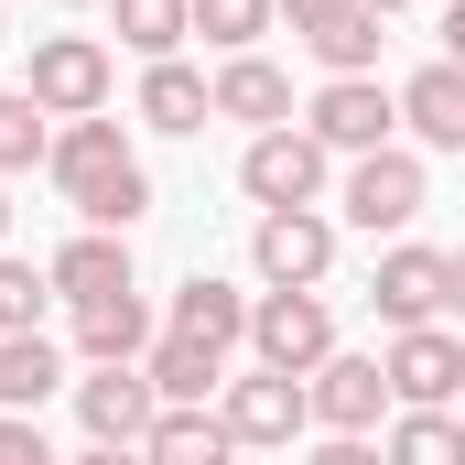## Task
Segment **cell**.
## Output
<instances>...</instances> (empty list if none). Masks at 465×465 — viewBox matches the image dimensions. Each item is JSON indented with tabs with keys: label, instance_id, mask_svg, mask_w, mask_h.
Returning a JSON list of instances; mask_svg holds the SVG:
<instances>
[{
	"label": "cell",
	"instance_id": "cell-1",
	"mask_svg": "<svg viewBox=\"0 0 465 465\" xmlns=\"http://www.w3.org/2000/svg\"><path fill=\"white\" fill-rule=\"evenodd\" d=\"M44 173H54V195H65L87 228H141V217H152V173H141V152H130V130H119L109 109L65 119L54 152H44Z\"/></svg>",
	"mask_w": 465,
	"mask_h": 465
},
{
	"label": "cell",
	"instance_id": "cell-2",
	"mask_svg": "<svg viewBox=\"0 0 465 465\" xmlns=\"http://www.w3.org/2000/svg\"><path fill=\"white\" fill-rule=\"evenodd\" d=\"M217 422H228V444H249V455H282V444L314 433V379L260 357L249 379H217Z\"/></svg>",
	"mask_w": 465,
	"mask_h": 465
},
{
	"label": "cell",
	"instance_id": "cell-3",
	"mask_svg": "<svg viewBox=\"0 0 465 465\" xmlns=\"http://www.w3.org/2000/svg\"><path fill=\"white\" fill-rule=\"evenodd\" d=\"M249 357L314 379V368L336 357V303H325V282H260V292H249Z\"/></svg>",
	"mask_w": 465,
	"mask_h": 465
},
{
	"label": "cell",
	"instance_id": "cell-4",
	"mask_svg": "<svg viewBox=\"0 0 465 465\" xmlns=\"http://www.w3.org/2000/svg\"><path fill=\"white\" fill-rule=\"evenodd\" d=\"M422 195H433V173H422V152H401V141H379V152H347V173H336V217L368 238H401L422 217Z\"/></svg>",
	"mask_w": 465,
	"mask_h": 465
},
{
	"label": "cell",
	"instance_id": "cell-5",
	"mask_svg": "<svg viewBox=\"0 0 465 465\" xmlns=\"http://www.w3.org/2000/svg\"><path fill=\"white\" fill-rule=\"evenodd\" d=\"M325 184H336V152H325L303 119L249 130V152H238V195H249V206H325Z\"/></svg>",
	"mask_w": 465,
	"mask_h": 465
},
{
	"label": "cell",
	"instance_id": "cell-6",
	"mask_svg": "<svg viewBox=\"0 0 465 465\" xmlns=\"http://www.w3.org/2000/svg\"><path fill=\"white\" fill-rule=\"evenodd\" d=\"M152 411H163V390H152L141 357H87V379H76V422H87L98 455H141Z\"/></svg>",
	"mask_w": 465,
	"mask_h": 465
},
{
	"label": "cell",
	"instance_id": "cell-7",
	"mask_svg": "<svg viewBox=\"0 0 465 465\" xmlns=\"http://www.w3.org/2000/svg\"><path fill=\"white\" fill-rule=\"evenodd\" d=\"M303 130L347 163V152H379L390 130H401V87H379V65L368 76H325L314 98H303Z\"/></svg>",
	"mask_w": 465,
	"mask_h": 465
},
{
	"label": "cell",
	"instance_id": "cell-8",
	"mask_svg": "<svg viewBox=\"0 0 465 465\" xmlns=\"http://www.w3.org/2000/svg\"><path fill=\"white\" fill-rule=\"evenodd\" d=\"M33 98L54 119H87V109H109V87H119V65H109V44L98 33H44L33 44V76H22Z\"/></svg>",
	"mask_w": 465,
	"mask_h": 465
},
{
	"label": "cell",
	"instance_id": "cell-9",
	"mask_svg": "<svg viewBox=\"0 0 465 465\" xmlns=\"http://www.w3.org/2000/svg\"><path fill=\"white\" fill-rule=\"evenodd\" d=\"M249 271H260V282H325V271H336V217H325V206H260Z\"/></svg>",
	"mask_w": 465,
	"mask_h": 465
},
{
	"label": "cell",
	"instance_id": "cell-10",
	"mask_svg": "<svg viewBox=\"0 0 465 465\" xmlns=\"http://www.w3.org/2000/svg\"><path fill=\"white\" fill-rule=\"evenodd\" d=\"M390 390L401 401H465V336L455 314H422V325H390Z\"/></svg>",
	"mask_w": 465,
	"mask_h": 465
},
{
	"label": "cell",
	"instance_id": "cell-11",
	"mask_svg": "<svg viewBox=\"0 0 465 465\" xmlns=\"http://www.w3.org/2000/svg\"><path fill=\"white\" fill-rule=\"evenodd\" d=\"M401 411V390H390V357H325L314 368V433H379Z\"/></svg>",
	"mask_w": 465,
	"mask_h": 465
},
{
	"label": "cell",
	"instance_id": "cell-12",
	"mask_svg": "<svg viewBox=\"0 0 465 465\" xmlns=\"http://www.w3.org/2000/svg\"><path fill=\"white\" fill-rule=\"evenodd\" d=\"M44 271H54V303H65V314L98 303V292H130V282H141V271H130V228H87V217H76V238H65Z\"/></svg>",
	"mask_w": 465,
	"mask_h": 465
},
{
	"label": "cell",
	"instance_id": "cell-13",
	"mask_svg": "<svg viewBox=\"0 0 465 465\" xmlns=\"http://www.w3.org/2000/svg\"><path fill=\"white\" fill-rule=\"evenodd\" d=\"M368 303H379V325H422V314H444V249L390 238L379 271H368Z\"/></svg>",
	"mask_w": 465,
	"mask_h": 465
},
{
	"label": "cell",
	"instance_id": "cell-14",
	"mask_svg": "<svg viewBox=\"0 0 465 465\" xmlns=\"http://www.w3.org/2000/svg\"><path fill=\"white\" fill-rule=\"evenodd\" d=\"M206 119H217V76H195L184 54H141V130L195 141Z\"/></svg>",
	"mask_w": 465,
	"mask_h": 465
},
{
	"label": "cell",
	"instance_id": "cell-15",
	"mask_svg": "<svg viewBox=\"0 0 465 465\" xmlns=\"http://www.w3.org/2000/svg\"><path fill=\"white\" fill-rule=\"evenodd\" d=\"M163 325L228 357V347H249V292H238V282H217V271H195V282H184V292L163 303Z\"/></svg>",
	"mask_w": 465,
	"mask_h": 465
},
{
	"label": "cell",
	"instance_id": "cell-16",
	"mask_svg": "<svg viewBox=\"0 0 465 465\" xmlns=\"http://www.w3.org/2000/svg\"><path fill=\"white\" fill-rule=\"evenodd\" d=\"M54 390H76V379H65V347H54L44 325H11V336H0V411H44Z\"/></svg>",
	"mask_w": 465,
	"mask_h": 465
},
{
	"label": "cell",
	"instance_id": "cell-17",
	"mask_svg": "<svg viewBox=\"0 0 465 465\" xmlns=\"http://www.w3.org/2000/svg\"><path fill=\"white\" fill-rule=\"evenodd\" d=\"M217 119H249V130H271V119H292V76L260 54V44H238L228 65H217Z\"/></svg>",
	"mask_w": 465,
	"mask_h": 465
},
{
	"label": "cell",
	"instance_id": "cell-18",
	"mask_svg": "<svg viewBox=\"0 0 465 465\" xmlns=\"http://www.w3.org/2000/svg\"><path fill=\"white\" fill-rule=\"evenodd\" d=\"M401 130L411 141H433V152H465V65H422L411 87H401Z\"/></svg>",
	"mask_w": 465,
	"mask_h": 465
},
{
	"label": "cell",
	"instance_id": "cell-19",
	"mask_svg": "<svg viewBox=\"0 0 465 465\" xmlns=\"http://www.w3.org/2000/svg\"><path fill=\"white\" fill-rule=\"evenodd\" d=\"M379 22H390V11H368V0H336L325 22H303V54H314L325 76H368V65H379V44H390Z\"/></svg>",
	"mask_w": 465,
	"mask_h": 465
},
{
	"label": "cell",
	"instance_id": "cell-20",
	"mask_svg": "<svg viewBox=\"0 0 465 465\" xmlns=\"http://www.w3.org/2000/svg\"><path fill=\"white\" fill-rule=\"evenodd\" d=\"M152 336H163V325H152L141 282H130V292H98V303H76V357H141Z\"/></svg>",
	"mask_w": 465,
	"mask_h": 465
},
{
	"label": "cell",
	"instance_id": "cell-21",
	"mask_svg": "<svg viewBox=\"0 0 465 465\" xmlns=\"http://www.w3.org/2000/svg\"><path fill=\"white\" fill-rule=\"evenodd\" d=\"M141 368H152V390H163V401H217V379H228V357L195 347V336H173V325L141 347Z\"/></svg>",
	"mask_w": 465,
	"mask_h": 465
},
{
	"label": "cell",
	"instance_id": "cell-22",
	"mask_svg": "<svg viewBox=\"0 0 465 465\" xmlns=\"http://www.w3.org/2000/svg\"><path fill=\"white\" fill-rule=\"evenodd\" d=\"M379 444H390V455H422V465H444V455H465V422L444 411V401H401V411L379 422Z\"/></svg>",
	"mask_w": 465,
	"mask_h": 465
},
{
	"label": "cell",
	"instance_id": "cell-23",
	"mask_svg": "<svg viewBox=\"0 0 465 465\" xmlns=\"http://www.w3.org/2000/svg\"><path fill=\"white\" fill-rule=\"evenodd\" d=\"M141 455H238V444H228V422L206 401H163L152 433H141Z\"/></svg>",
	"mask_w": 465,
	"mask_h": 465
},
{
	"label": "cell",
	"instance_id": "cell-24",
	"mask_svg": "<svg viewBox=\"0 0 465 465\" xmlns=\"http://www.w3.org/2000/svg\"><path fill=\"white\" fill-rule=\"evenodd\" d=\"M119 44L130 54H184V33H195V0H109Z\"/></svg>",
	"mask_w": 465,
	"mask_h": 465
},
{
	"label": "cell",
	"instance_id": "cell-25",
	"mask_svg": "<svg viewBox=\"0 0 465 465\" xmlns=\"http://www.w3.org/2000/svg\"><path fill=\"white\" fill-rule=\"evenodd\" d=\"M44 152H54V109L33 87H0V173H33Z\"/></svg>",
	"mask_w": 465,
	"mask_h": 465
},
{
	"label": "cell",
	"instance_id": "cell-26",
	"mask_svg": "<svg viewBox=\"0 0 465 465\" xmlns=\"http://www.w3.org/2000/svg\"><path fill=\"white\" fill-rule=\"evenodd\" d=\"M282 22V0H195V33L217 44V54H238V44H260Z\"/></svg>",
	"mask_w": 465,
	"mask_h": 465
},
{
	"label": "cell",
	"instance_id": "cell-27",
	"mask_svg": "<svg viewBox=\"0 0 465 465\" xmlns=\"http://www.w3.org/2000/svg\"><path fill=\"white\" fill-rule=\"evenodd\" d=\"M44 303H54V271H33V260L0 249V336L11 325H44Z\"/></svg>",
	"mask_w": 465,
	"mask_h": 465
},
{
	"label": "cell",
	"instance_id": "cell-28",
	"mask_svg": "<svg viewBox=\"0 0 465 465\" xmlns=\"http://www.w3.org/2000/svg\"><path fill=\"white\" fill-rule=\"evenodd\" d=\"M0 465H44V411H0Z\"/></svg>",
	"mask_w": 465,
	"mask_h": 465
},
{
	"label": "cell",
	"instance_id": "cell-29",
	"mask_svg": "<svg viewBox=\"0 0 465 465\" xmlns=\"http://www.w3.org/2000/svg\"><path fill=\"white\" fill-rule=\"evenodd\" d=\"M444 314L465 325V249H444Z\"/></svg>",
	"mask_w": 465,
	"mask_h": 465
},
{
	"label": "cell",
	"instance_id": "cell-30",
	"mask_svg": "<svg viewBox=\"0 0 465 465\" xmlns=\"http://www.w3.org/2000/svg\"><path fill=\"white\" fill-rule=\"evenodd\" d=\"M444 54L465 65V0H444Z\"/></svg>",
	"mask_w": 465,
	"mask_h": 465
},
{
	"label": "cell",
	"instance_id": "cell-31",
	"mask_svg": "<svg viewBox=\"0 0 465 465\" xmlns=\"http://www.w3.org/2000/svg\"><path fill=\"white\" fill-rule=\"evenodd\" d=\"M325 11H336V0H282V22H292V33H303V22H325Z\"/></svg>",
	"mask_w": 465,
	"mask_h": 465
},
{
	"label": "cell",
	"instance_id": "cell-32",
	"mask_svg": "<svg viewBox=\"0 0 465 465\" xmlns=\"http://www.w3.org/2000/svg\"><path fill=\"white\" fill-rule=\"evenodd\" d=\"M0 249H11V195H0Z\"/></svg>",
	"mask_w": 465,
	"mask_h": 465
},
{
	"label": "cell",
	"instance_id": "cell-33",
	"mask_svg": "<svg viewBox=\"0 0 465 465\" xmlns=\"http://www.w3.org/2000/svg\"><path fill=\"white\" fill-rule=\"evenodd\" d=\"M368 11H411V0H368Z\"/></svg>",
	"mask_w": 465,
	"mask_h": 465
},
{
	"label": "cell",
	"instance_id": "cell-34",
	"mask_svg": "<svg viewBox=\"0 0 465 465\" xmlns=\"http://www.w3.org/2000/svg\"><path fill=\"white\" fill-rule=\"evenodd\" d=\"M0 44H11V11H0Z\"/></svg>",
	"mask_w": 465,
	"mask_h": 465
},
{
	"label": "cell",
	"instance_id": "cell-35",
	"mask_svg": "<svg viewBox=\"0 0 465 465\" xmlns=\"http://www.w3.org/2000/svg\"><path fill=\"white\" fill-rule=\"evenodd\" d=\"M54 11H87V0H54Z\"/></svg>",
	"mask_w": 465,
	"mask_h": 465
}]
</instances>
